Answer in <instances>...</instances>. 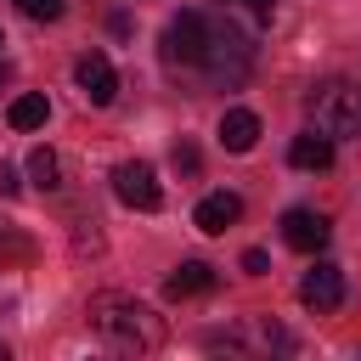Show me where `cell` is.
<instances>
[{"label":"cell","instance_id":"6da1fadb","mask_svg":"<svg viewBox=\"0 0 361 361\" xmlns=\"http://www.w3.org/2000/svg\"><path fill=\"white\" fill-rule=\"evenodd\" d=\"M90 327H96L102 344L118 350V355H147V350L164 344V316H152V310H147L141 299H130V293H96V299H90Z\"/></svg>","mask_w":361,"mask_h":361},{"label":"cell","instance_id":"7a4b0ae2","mask_svg":"<svg viewBox=\"0 0 361 361\" xmlns=\"http://www.w3.org/2000/svg\"><path fill=\"white\" fill-rule=\"evenodd\" d=\"M305 118H310V130H322V135H333V141L361 135V85H350V79H322V85H310V90H305Z\"/></svg>","mask_w":361,"mask_h":361},{"label":"cell","instance_id":"3957f363","mask_svg":"<svg viewBox=\"0 0 361 361\" xmlns=\"http://www.w3.org/2000/svg\"><path fill=\"white\" fill-rule=\"evenodd\" d=\"M248 62H254L248 39L231 23H214L209 17V39H203V56H197V68L209 73V85H243L248 79Z\"/></svg>","mask_w":361,"mask_h":361},{"label":"cell","instance_id":"277c9868","mask_svg":"<svg viewBox=\"0 0 361 361\" xmlns=\"http://www.w3.org/2000/svg\"><path fill=\"white\" fill-rule=\"evenodd\" d=\"M203 39H209V17H203V11H180V17H169V28H164V39H158V56H164V68H169V73H186V68H197V56H203Z\"/></svg>","mask_w":361,"mask_h":361},{"label":"cell","instance_id":"5b68a950","mask_svg":"<svg viewBox=\"0 0 361 361\" xmlns=\"http://www.w3.org/2000/svg\"><path fill=\"white\" fill-rule=\"evenodd\" d=\"M113 192H118V203L124 209H141V214H152L158 203H164V186H158V169L152 164H118L113 169Z\"/></svg>","mask_w":361,"mask_h":361},{"label":"cell","instance_id":"8992f818","mask_svg":"<svg viewBox=\"0 0 361 361\" xmlns=\"http://www.w3.org/2000/svg\"><path fill=\"white\" fill-rule=\"evenodd\" d=\"M73 79H79V90H85L90 107H113V96H118V73H113V62H107L102 51H85L79 68H73Z\"/></svg>","mask_w":361,"mask_h":361},{"label":"cell","instance_id":"52a82bcc","mask_svg":"<svg viewBox=\"0 0 361 361\" xmlns=\"http://www.w3.org/2000/svg\"><path fill=\"white\" fill-rule=\"evenodd\" d=\"M327 237H333V220L327 214H316V209H288L282 214V243L288 248L316 254V248H327Z\"/></svg>","mask_w":361,"mask_h":361},{"label":"cell","instance_id":"ba28073f","mask_svg":"<svg viewBox=\"0 0 361 361\" xmlns=\"http://www.w3.org/2000/svg\"><path fill=\"white\" fill-rule=\"evenodd\" d=\"M299 299H305L310 310H338V305H344V271L327 265V259H316V265L305 271V282H299Z\"/></svg>","mask_w":361,"mask_h":361},{"label":"cell","instance_id":"9c48e42d","mask_svg":"<svg viewBox=\"0 0 361 361\" xmlns=\"http://www.w3.org/2000/svg\"><path fill=\"white\" fill-rule=\"evenodd\" d=\"M237 220H243V197H237V192H209V197L192 209V226L209 231V237H220V231L237 226Z\"/></svg>","mask_w":361,"mask_h":361},{"label":"cell","instance_id":"30bf717a","mask_svg":"<svg viewBox=\"0 0 361 361\" xmlns=\"http://www.w3.org/2000/svg\"><path fill=\"white\" fill-rule=\"evenodd\" d=\"M288 164H293V169H310V175L327 169V164H333V135H322V130L293 135V141H288Z\"/></svg>","mask_w":361,"mask_h":361},{"label":"cell","instance_id":"8fae6325","mask_svg":"<svg viewBox=\"0 0 361 361\" xmlns=\"http://www.w3.org/2000/svg\"><path fill=\"white\" fill-rule=\"evenodd\" d=\"M254 141H259V118H254L248 107H226V118H220V147H226V152H254Z\"/></svg>","mask_w":361,"mask_h":361},{"label":"cell","instance_id":"7c38bea8","mask_svg":"<svg viewBox=\"0 0 361 361\" xmlns=\"http://www.w3.org/2000/svg\"><path fill=\"white\" fill-rule=\"evenodd\" d=\"M214 288V271L203 265V259H186V265H175L169 276H164V293L169 299H192V293H209Z\"/></svg>","mask_w":361,"mask_h":361},{"label":"cell","instance_id":"4fadbf2b","mask_svg":"<svg viewBox=\"0 0 361 361\" xmlns=\"http://www.w3.org/2000/svg\"><path fill=\"white\" fill-rule=\"evenodd\" d=\"M45 118H51V102H45V96H34V90H28V96H17V102L6 107V124H11V130H39Z\"/></svg>","mask_w":361,"mask_h":361},{"label":"cell","instance_id":"5bb4252c","mask_svg":"<svg viewBox=\"0 0 361 361\" xmlns=\"http://www.w3.org/2000/svg\"><path fill=\"white\" fill-rule=\"evenodd\" d=\"M28 175H34L39 192H56V186H62V158H56L51 147H34V152H28Z\"/></svg>","mask_w":361,"mask_h":361},{"label":"cell","instance_id":"9a60e30c","mask_svg":"<svg viewBox=\"0 0 361 361\" xmlns=\"http://www.w3.org/2000/svg\"><path fill=\"white\" fill-rule=\"evenodd\" d=\"M17 11L34 17V23H56V17L68 11V0H17Z\"/></svg>","mask_w":361,"mask_h":361},{"label":"cell","instance_id":"2e32d148","mask_svg":"<svg viewBox=\"0 0 361 361\" xmlns=\"http://www.w3.org/2000/svg\"><path fill=\"white\" fill-rule=\"evenodd\" d=\"M226 11H237V17H248V23H271L276 0H226Z\"/></svg>","mask_w":361,"mask_h":361},{"label":"cell","instance_id":"e0dca14e","mask_svg":"<svg viewBox=\"0 0 361 361\" xmlns=\"http://www.w3.org/2000/svg\"><path fill=\"white\" fill-rule=\"evenodd\" d=\"M175 169L180 175H197V147L192 141H175Z\"/></svg>","mask_w":361,"mask_h":361},{"label":"cell","instance_id":"ac0fdd59","mask_svg":"<svg viewBox=\"0 0 361 361\" xmlns=\"http://www.w3.org/2000/svg\"><path fill=\"white\" fill-rule=\"evenodd\" d=\"M243 271H248V276H265V271H271L265 248H248V254H243Z\"/></svg>","mask_w":361,"mask_h":361},{"label":"cell","instance_id":"d6986e66","mask_svg":"<svg viewBox=\"0 0 361 361\" xmlns=\"http://www.w3.org/2000/svg\"><path fill=\"white\" fill-rule=\"evenodd\" d=\"M17 186H23V180H17V169H11V164H0V197H17Z\"/></svg>","mask_w":361,"mask_h":361},{"label":"cell","instance_id":"ffe728a7","mask_svg":"<svg viewBox=\"0 0 361 361\" xmlns=\"http://www.w3.org/2000/svg\"><path fill=\"white\" fill-rule=\"evenodd\" d=\"M6 79H11V62H6V56H0V85H6Z\"/></svg>","mask_w":361,"mask_h":361},{"label":"cell","instance_id":"44dd1931","mask_svg":"<svg viewBox=\"0 0 361 361\" xmlns=\"http://www.w3.org/2000/svg\"><path fill=\"white\" fill-rule=\"evenodd\" d=\"M0 45H6V34H0Z\"/></svg>","mask_w":361,"mask_h":361},{"label":"cell","instance_id":"7402d4cb","mask_svg":"<svg viewBox=\"0 0 361 361\" xmlns=\"http://www.w3.org/2000/svg\"><path fill=\"white\" fill-rule=\"evenodd\" d=\"M0 355H6V350H0Z\"/></svg>","mask_w":361,"mask_h":361}]
</instances>
